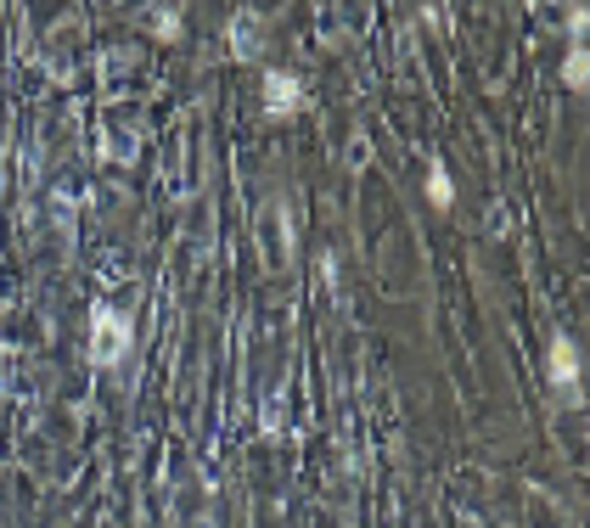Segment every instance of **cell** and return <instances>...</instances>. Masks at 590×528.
<instances>
[{
    "mask_svg": "<svg viewBox=\"0 0 590 528\" xmlns=\"http://www.w3.org/2000/svg\"><path fill=\"white\" fill-rule=\"evenodd\" d=\"M265 102H270V113H287L292 102H298V84L281 79V73H270V79H265Z\"/></svg>",
    "mask_w": 590,
    "mask_h": 528,
    "instance_id": "obj_2",
    "label": "cell"
},
{
    "mask_svg": "<svg viewBox=\"0 0 590 528\" xmlns=\"http://www.w3.org/2000/svg\"><path fill=\"white\" fill-rule=\"evenodd\" d=\"M428 191H433V202H439V208H444V202H450V180H444V174H439V169H433V174H428Z\"/></svg>",
    "mask_w": 590,
    "mask_h": 528,
    "instance_id": "obj_3",
    "label": "cell"
},
{
    "mask_svg": "<svg viewBox=\"0 0 590 528\" xmlns=\"http://www.w3.org/2000/svg\"><path fill=\"white\" fill-rule=\"evenodd\" d=\"M124 343H130V326H124L118 315H96V360H118L124 355Z\"/></svg>",
    "mask_w": 590,
    "mask_h": 528,
    "instance_id": "obj_1",
    "label": "cell"
},
{
    "mask_svg": "<svg viewBox=\"0 0 590 528\" xmlns=\"http://www.w3.org/2000/svg\"><path fill=\"white\" fill-rule=\"evenodd\" d=\"M573 377V355H568V343H557V382Z\"/></svg>",
    "mask_w": 590,
    "mask_h": 528,
    "instance_id": "obj_4",
    "label": "cell"
},
{
    "mask_svg": "<svg viewBox=\"0 0 590 528\" xmlns=\"http://www.w3.org/2000/svg\"><path fill=\"white\" fill-rule=\"evenodd\" d=\"M236 57H253V28H236Z\"/></svg>",
    "mask_w": 590,
    "mask_h": 528,
    "instance_id": "obj_5",
    "label": "cell"
}]
</instances>
